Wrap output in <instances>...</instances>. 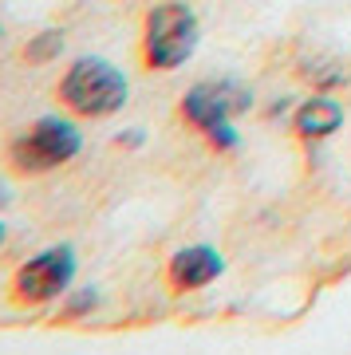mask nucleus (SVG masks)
I'll use <instances>...</instances> for the list:
<instances>
[{
	"label": "nucleus",
	"instance_id": "9",
	"mask_svg": "<svg viewBox=\"0 0 351 355\" xmlns=\"http://www.w3.org/2000/svg\"><path fill=\"white\" fill-rule=\"evenodd\" d=\"M95 304H99V292H95V288L71 292V296H67V304H63V320H79V316H87V312H91Z\"/></svg>",
	"mask_w": 351,
	"mask_h": 355
},
{
	"label": "nucleus",
	"instance_id": "3",
	"mask_svg": "<svg viewBox=\"0 0 351 355\" xmlns=\"http://www.w3.org/2000/svg\"><path fill=\"white\" fill-rule=\"evenodd\" d=\"M79 150H83V135H79L76 123L60 119V114H44L32 130H24V135H16L8 142V166L16 174L36 178V174H48V170H60Z\"/></svg>",
	"mask_w": 351,
	"mask_h": 355
},
{
	"label": "nucleus",
	"instance_id": "6",
	"mask_svg": "<svg viewBox=\"0 0 351 355\" xmlns=\"http://www.w3.org/2000/svg\"><path fill=\"white\" fill-rule=\"evenodd\" d=\"M221 272H225V257L217 253L214 245H186L166 265V280L178 292H198L205 284H214Z\"/></svg>",
	"mask_w": 351,
	"mask_h": 355
},
{
	"label": "nucleus",
	"instance_id": "7",
	"mask_svg": "<svg viewBox=\"0 0 351 355\" xmlns=\"http://www.w3.org/2000/svg\"><path fill=\"white\" fill-rule=\"evenodd\" d=\"M292 127H296L300 139L320 142V139H327V135H336V130L343 127V107H339V99H332V95H312V99H304L300 107H296Z\"/></svg>",
	"mask_w": 351,
	"mask_h": 355
},
{
	"label": "nucleus",
	"instance_id": "12",
	"mask_svg": "<svg viewBox=\"0 0 351 355\" xmlns=\"http://www.w3.org/2000/svg\"><path fill=\"white\" fill-rule=\"evenodd\" d=\"M0 245H4V225H0Z\"/></svg>",
	"mask_w": 351,
	"mask_h": 355
},
{
	"label": "nucleus",
	"instance_id": "8",
	"mask_svg": "<svg viewBox=\"0 0 351 355\" xmlns=\"http://www.w3.org/2000/svg\"><path fill=\"white\" fill-rule=\"evenodd\" d=\"M60 51H63V32L51 28V32H40V36L28 40L24 55H28V64L44 67V64H51V60H60Z\"/></svg>",
	"mask_w": 351,
	"mask_h": 355
},
{
	"label": "nucleus",
	"instance_id": "10",
	"mask_svg": "<svg viewBox=\"0 0 351 355\" xmlns=\"http://www.w3.org/2000/svg\"><path fill=\"white\" fill-rule=\"evenodd\" d=\"M114 142H119V146H142V142H146V135H142V130H138V127H130V130H126V135H119V139H114Z\"/></svg>",
	"mask_w": 351,
	"mask_h": 355
},
{
	"label": "nucleus",
	"instance_id": "2",
	"mask_svg": "<svg viewBox=\"0 0 351 355\" xmlns=\"http://www.w3.org/2000/svg\"><path fill=\"white\" fill-rule=\"evenodd\" d=\"M201 24L198 12L186 0H162L146 12V28H142V60L154 71H174L198 51Z\"/></svg>",
	"mask_w": 351,
	"mask_h": 355
},
{
	"label": "nucleus",
	"instance_id": "5",
	"mask_svg": "<svg viewBox=\"0 0 351 355\" xmlns=\"http://www.w3.org/2000/svg\"><path fill=\"white\" fill-rule=\"evenodd\" d=\"M252 107V95L233 79H209V83H194L182 99V119L189 127H198L201 135H214L217 127H229L237 114Z\"/></svg>",
	"mask_w": 351,
	"mask_h": 355
},
{
	"label": "nucleus",
	"instance_id": "11",
	"mask_svg": "<svg viewBox=\"0 0 351 355\" xmlns=\"http://www.w3.org/2000/svg\"><path fill=\"white\" fill-rule=\"evenodd\" d=\"M4 198H8V193H4V186H0V202H4Z\"/></svg>",
	"mask_w": 351,
	"mask_h": 355
},
{
	"label": "nucleus",
	"instance_id": "4",
	"mask_svg": "<svg viewBox=\"0 0 351 355\" xmlns=\"http://www.w3.org/2000/svg\"><path fill=\"white\" fill-rule=\"evenodd\" d=\"M76 249L71 245H55V249H44L36 253L32 261L16 268L12 277V300L16 304H28V308H40V304H51L71 292V280H76Z\"/></svg>",
	"mask_w": 351,
	"mask_h": 355
},
{
	"label": "nucleus",
	"instance_id": "1",
	"mask_svg": "<svg viewBox=\"0 0 351 355\" xmlns=\"http://www.w3.org/2000/svg\"><path fill=\"white\" fill-rule=\"evenodd\" d=\"M130 83L111 60L99 55H83L67 67V76L60 79V99L63 107L79 119H107V114L123 111Z\"/></svg>",
	"mask_w": 351,
	"mask_h": 355
}]
</instances>
